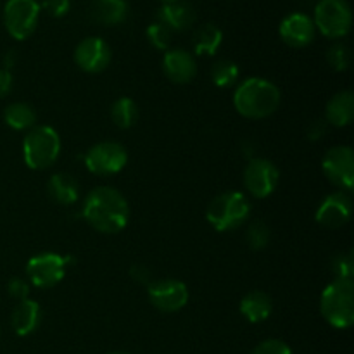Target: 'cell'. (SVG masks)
<instances>
[{
    "label": "cell",
    "mask_w": 354,
    "mask_h": 354,
    "mask_svg": "<svg viewBox=\"0 0 354 354\" xmlns=\"http://www.w3.org/2000/svg\"><path fill=\"white\" fill-rule=\"evenodd\" d=\"M223 41V31L213 23H206L194 33V50L199 55H214Z\"/></svg>",
    "instance_id": "cell-23"
},
{
    "label": "cell",
    "mask_w": 354,
    "mask_h": 354,
    "mask_svg": "<svg viewBox=\"0 0 354 354\" xmlns=\"http://www.w3.org/2000/svg\"><path fill=\"white\" fill-rule=\"evenodd\" d=\"M3 121L16 131L31 130L37 124V113L26 102H12L3 109Z\"/></svg>",
    "instance_id": "cell-24"
},
{
    "label": "cell",
    "mask_w": 354,
    "mask_h": 354,
    "mask_svg": "<svg viewBox=\"0 0 354 354\" xmlns=\"http://www.w3.org/2000/svg\"><path fill=\"white\" fill-rule=\"evenodd\" d=\"M37 0H7L3 6V26L14 40H26L35 33L40 19Z\"/></svg>",
    "instance_id": "cell-8"
},
{
    "label": "cell",
    "mask_w": 354,
    "mask_h": 354,
    "mask_svg": "<svg viewBox=\"0 0 354 354\" xmlns=\"http://www.w3.org/2000/svg\"><path fill=\"white\" fill-rule=\"evenodd\" d=\"M40 9L50 14L52 17H64L71 9V2L69 0H44Z\"/></svg>",
    "instance_id": "cell-33"
},
{
    "label": "cell",
    "mask_w": 354,
    "mask_h": 354,
    "mask_svg": "<svg viewBox=\"0 0 354 354\" xmlns=\"http://www.w3.org/2000/svg\"><path fill=\"white\" fill-rule=\"evenodd\" d=\"M251 216V204L242 192H223L214 197L206 209V218L218 232L235 230Z\"/></svg>",
    "instance_id": "cell-5"
},
{
    "label": "cell",
    "mask_w": 354,
    "mask_h": 354,
    "mask_svg": "<svg viewBox=\"0 0 354 354\" xmlns=\"http://www.w3.org/2000/svg\"><path fill=\"white\" fill-rule=\"evenodd\" d=\"M351 197L344 190H339V192L330 194V196H327L322 201V204L317 209V214H315V220L324 228L335 230V228L344 227L351 220Z\"/></svg>",
    "instance_id": "cell-14"
},
{
    "label": "cell",
    "mask_w": 354,
    "mask_h": 354,
    "mask_svg": "<svg viewBox=\"0 0 354 354\" xmlns=\"http://www.w3.org/2000/svg\"><path fill=\"white\" fill-rule=\"evenodd\" d=\"M41 322V308L38 306V303L31 301L30 297L24 301H19L16 304V308L12 310L10 315V325H12V330L16 332L19 337H26L31 335L38 327H40Z\"/></svg>",
    "instance_id": "cell-18"
},
{
    "label": "cell",
    "mask_w": 354,
    "mask_h": 354,
    "mask_svg": "<svg viewBox=\"0 0 354 354\" xmlns=\"http://www.w3.org/2000/svg\"><path fill=\"white\" fill-rule=\"evenodd\" d=\"M234 106L248 120H265L280 106V90L265 78H248L235 88Z\"/></svg>",
    "instance_id": "cell-2"
},
{
    "label": "cell",
    "mask_w": 354,
    "mask_h": 354,
    "mask_svg": "<svg viewBox=\"0 0 354 354\" xmlns=\"http://www.w3.org/2000/svg\"><path fill=\"white\" fill-rule=\"evenodd\" d=\"M7 292L17 301L28 299V296H30V282L21 279V277H14V279H10L9 283H7Z\"/></svg>",
    "instance_id": "cell-32"
},
{
    "label": "cell",
    "mask_w": 354,
    "mask_h": 354,
    "mask_svg": "<svg viewBox=\"0 0 354 354\" xmlns=\"http://www.w3.org/2000/svg\"><path fill=\"white\" fill-rule=\"evenodd\" d=\"M248 244L249 248L254 249V251H263L266 245L270 244V239H272V232H270L268 225L261 220H256L249 225L248 228Z\"/></svg>",
    "instance_id": "cell-27"
},
{
    "label": "cell",
    "mask_w": 354,
    "mask_h": 354,
    "mask_svg": "<svg viewBox=\"0 0 354 354\" xmlns=\"http://www.w3.org/2000/svg\"><path fill=\"white\" fill-rule=\"evenodd\" d=\"M147 38L151 41V45L158 50H168L169 45H171V38H173V31L169 30L166 24L159 23L158 19L154 21L152 24H149L147 28Z\"/></svg>",
    "instance_id": "cell-28"
},
{
    "label": "cell",
    "mask_w": 354,
    "mask_h": 354,
    "mask_svg": "<svg viewBox=\"0 0 354 354\" xmlns=\"http://www.w3.org/2000/svg\"><path fill=\"white\" fill-rule=\"evenodd\" d=\"M85 166L90 173L99 176L116 175L127 166L128 152L120 142H99L85 154Z\"/></svg>",
    "instance_id": "cell-9"
},
{
    "label": "cell",
    "mask_w": 354,
    "mask_h": 354,
    "mask_svg": "<svg viewBox=\"0 0 354 354\" xmlns=\"http://www.w3.org/2000/svg\"><path fill=\"white\" fill-rule=\"evenodd\" d=\"M162 3H169V2H178V0H161Z\"/></svg>",
    "instance_id": "cell-38"
},
{
    "label": "cell",
    "mask_w": 354,
    "mask_h": 354,
    "mask_svg": "<svg viewBox=\"0 0 354 354\" xmlns=\"http://www.w3.org/2000/svg\"><path fill=\"white\" fill-rule=\"evenodd\" d=\"M14 64H16V52L10 50L3 55V69H7V71H9L10 68H14Z\"/></svg>",
    "instance_id": "cell-37"
},
{
    "label": "cell",
    "mask_w": 354,
    "mask_h": 354,
    "mask_svg": "<svg viewBox=\"0 0 354 354\" xmlns=\"http://www.w3.org/2000/svg\"><path fill=\"white\" fill-rule=\"evenodd\" d=\"M279 168L265 158L249 159L244 169L245 190L256 199H266L272 196L279 185Z\"/></svg>",
    "instance_id": "cell-10"
},
{
    "label": "cell",
    "mask_w": 354,
    "mask_h": 354,
    "mask_svg": "<svg viewBox=\"0 0 354 354\" xmlns=\"http://www.w3.org/2000/svg\"><path fill=\"white\" fill-rule=\"evenodd\" d=\"M111 47L100 37H86L76 45L75 62L82 71L97 75L111 64Z\"/></svg>",
    "instance_id": "cell-13"
},
{
    "label": "cell",
    "mask_w": 354,
    "mask_h": 354,
    "mask_svg": "<svg viewBox=\"0 0 354 354\" xmlns=\"http://www.w3.org/2000/svg\"><path fill=\"white\" fill-rule=\"evenodd\" d=\"M107 354H128V353H123V351H113V353H107Z\"/></svg>",
    "instance_id": "cell-39"
},
{
    "label": "cell",
    "mask_w": 354,
    "mask_h": 354,
    "mask_svg": "<svg viewBox=\"0 0 354 354\" xmlns=\"http://www.w3.org/2000/svg\"><path fill=\"white\" fill-rule=\"evenodd\" d=\"M313 23L324 37L344 38L353 26L351 6L348 0H320L315 7Z\"/></svg>",
    "instance_id": "cell-6"
},
{
    "label": "cell",
    "mask_w": 354,
    "mask_h": 354,
    "mask_svg": "<svg viewBox=\"0 0 354 354\" xmlns=\"http://www.w3.org/2000/svg\"><path fill=\"white\" fill-rule=\"evenodd\" d=\"M322 169L328 182L351 192L354 187V152L349 145H335L325 154Z\"/></svg>",
    "instance_id": "cell-11"
},
{
    "label": "cell",
    "mask_w": 354,
    "mask_h": 354,
    "mask_svg": "<svg viewBox=\"0 0 354 354\" xmlns=\"http://www.w3.org/2000/svg\"><path fill=\"white\" fill-rule=\"evenodd\" d=\"M71 263L73 258L69 256H61L57 252H40L26 263L28 282L38 289L55 287L64 279L66 268Z\"/></svg>",
    "instance_id": "cell-7"
},
{
    "label": "cell",
    "mask_w": 354,
    "mask_h": 354,
    "mask_svg": "<svg viewBox=\"0 0 354 354\" xmlns=\"http://www.w3.org/2000/svg\"><path fill=\"white\" fill-rule=\"evenodd\" d=\"M61 154V137L52 127H33L23 140V158L30 169L41 171L55 165Z\"/></svg>",
    "instance_id": "cell-4"
},
{
    "label": "cell",
    "mask_w": 354,
    "mask_h": 354,
    "mask_svg": "<svg viewBox=\"0 0 354 354\" xmlns=\"http://www.w3.org/2000/svg\"><path fill=\"white\" fill-rule=\"evenodd\" d=\"M327 59L335 71H346L351 64V52L344 44H334L328 48Z\"/></svg>",
    "instance_id": "cell-29"
},
{
    "label": "cell",
    "mask_w": 354,
    "mask_h": 354,
    "mask_svg": "<svg viewBox=\"0 0 354 354\" xmlns=\"http://www.w3.org/2000/svg\"><path fill=\"white\" fill-rule=\"evenodd\" d=\"M130 14L127 0H92L90 16L95 23L104 26H116L127 21Z\"/></svg>",
    "instance_id": "cell-19"
},
{
    "label": "cell",
    "mask_w": 354,
    "mask_h": 354,
    "mask_svg": "<svg viewBox=\"0 0 354 354\" xmlns=\"http://www.w3.org/2000/svg\"><path fill=\"white\" fill-rule=\"evenodd\" d=\"M324 133H325L324 121H315V123L310 127V131H308V137H310L311 140H318V138H320Z\"/></svg>",
    "instance_id": "cell-36"
},
{
    "label": "cell",
    "mask_w": 354,
    "mask_h": 354,
    "mask_svg": "<svg viewBox=\"0 0 354 354\" xmlns=\"http://www.w3.org/2000/svg\"><path fill=\"white\" fill-rule=\"evenodd\" d=\"M251 354H292V349L280 339H266V341L259 342Z\"/></svg>",
    "instance_id": "cell-31"
},
{
    "label": "cell",
    "mask_w": 354,
    "mask_h": 354,
    "mask_svg": "<svg viewBox=\"0 0 354 354\" xmlns=\"http://www.w3.org/2000/svg\"><path fill=\"white\" fill-rule=\"evenodd\" d=\"M10 90H12V75L7 69L0 68V99H3Z\"/></svg>",
    "instance_id": "cell-35"
},
{
    "label": "cell",
    "mask_w": 354,
    "mask_h": 354,
    "mask_svg": "<svg viewBox=\"0 0 354 354\" xmlns=\"http://www.w3.org/2000/svg\"><path fill=\"white\" fill-rule=\"evenodd\" d=\"M315 28L313 19L304 12H292L282 19L279 26V35L289 47L303 48L308 47L315 40Z\"/></svg>",
    "instance_id": "cell-15"
},
{
    "label": "cell",
    "mask_w": 354,
    "mask_h": 354,
    "mask_svg": "<svg viewBox=\"0 0 354 354\" xmlns=\"http://www.w3.org/2000/svg\"><path fill=\"white\" fill-rule=\"evenodd\" d=\"M162 71L169 82L185 85L196 78L197 62L185 48H168L162 57Z\"/></svg>",
    "instance_id": "cell-16"
},
{
    "label": "cell",
    "mask_w": 354,
    "mask_h": 354,
    "mask_svg": "<svg viewBox=\"0 0 354 354\" xmlns=\"http://www.w3.org/2000/svg\"><path fill=\"white\" fill-rule=\"evenodd\" d=\"M130 275L135 282L144 283V286H149L151 283V272H149L147 266L144 265H133L130 268Z\"/></svg>",
    "instance_id": "cell-34"
},
{
    "label": "cell",
    "mask_w": 354,
    "mask_h": 354,
    "mask_svg": "<svg viewBox=\"0 0 354 354\" xmlns=\"http://www.w3.org/2000/svg\"><path fill=\"white\" fill-rule=\"evenodd\" d=\"M149 299L162 313H176L189 303V289L182 280L162 279L147 286Z\"/></svg>",
    "instance_id": "cell-12"
},
{
    "label": "cell",
    "mask_w": 354,
    "mask_h": 354,
    "mask_svg": "<svg viewBox=\"0 0 354 354\" xmlns=\"http://www.w3.org/2000/svg\"><path fill=\"white\" fill-rule=\"evenodd\" d=\"M322 317L334 328L344 330L354 322V280L335 279L320 297Z\"/></svg>",
    "instance_id": "cell-3"
},
{
    "label": "cell",
    "mask_w": 354,
    "mask_h": 354,
    "mask_svg": "<svg viewBox=\"0 0 354 354\" xmlns=\"http://www.w3.org/2000/svg\"><path fill=\"white\" fill-rule=\"evenodd\" d=\"M111 120L121 130H128L133 127L138 120L137 102L130 97H120L111 106Z\"/></svg>",
    "instance_id": "cell-25"
},
{
    "label": "cell",
    "mask_w": 354,
    "mask_h": 354,
    "mask_svg": "<svg viewBox=\"0 0 354 354\" xmlns=\"http://www.w3.org/2000/svg\"><path fill=\"white\" fill-rule=\"evenodd\" d=\"M241 315L251 324H261V322L268 320L270 315L273 311V301L263 290H252V292L245 294L241 301Z\"/></svg>",
    "instance_id": "cell-20"
},
{
    "label": "cell",
    "mask_w": 354,
    "mask_h": 354,
    "mask_svg": "<svg viewBox=\"0 0 354 354\" xmlns=\"http://www.w3.org/2000/svg\"><path fill=\"white\" fill-rule=\"evenodd\" d=\"M47 192L54 203L71 206L78 201L80 185L75 176L68 175V173H55L47 182Z\"/></svg>",
    "instance_id": "cell-22"
},
{
    "label": "cell",
    "mask_w": 354,
    "mask_h": 354,
    "mask_svg": "<svg viewBox=\"0 0 354 354\" xmlns=\"http://www.w3.org/2000/svg\"><path fill=\"white\" fill-rule=\"evenodd\" d=\"M332 272L335 279H351L354 275L353 252H341L332 259Z\"/></svg>",
    "instance_id": "cell-30"
},
{
    "label": "cell",
    "mask_w": 354,
    "mask_h": 354,
    "mask_svg": "<svg viewBox=\"0 0 354 354\" xmlns=\"http://www.w3.org/2000/svg\"><path fill=\"white\" fill-rule=\"evenodd\" d=\"M241 71H239V66L235 62L228 61V59H221L216 61L211 68V80L216 86L220 88H230L237 83Z\"/></svg>",
    "instance_id": "cell-26"
},
{
    "label": "cell",
    "mask_w": 354,
    "mask_h": 354,
    "mask_svg": "<svg viewBox=\"0 0 354 354\" xmlns=\"http://www.w3.org/2000/svg\"><path fill=\"white\" fill-rule=\"evenodd\" d=\"M83 218L100 234H120L130 220V206L120 190L113 187H95L85 197Z\"/></svg>",
    "instance_id": "cell-1"
},
{
    "label": "cell",
    "mask_w": 354,
    "mask_h": 354,
    "mask_svg": "<svg viewBox=\"0 0 354 354\" xmlns=\"http://www.w3.org/2000/svg\"><path fill=\"white\" fill-rule=\"evenodd\" d=\"M196 9L192 7V3L183 2H169L162 3L161 9L158 10V21L159 23L166 24L171 31H185L196 23Z\"/></svg>",
    "instance_id": "cell-17"
},
{
    "label": "cell",
    "mask_w": 354,
    "mask_h": 354,
    "mask_svg": "<svg viewBox=\"0 0 354 354\" xmlns=\"http://www.w3.org/2000/svg\"><path fill=\"white\" fill-rule=\"evenodd\" d=\"M325 118L332 127L344 128L348 127L354 118V95L351 90L339 92L328 100Z\"/></svg>",
    "instance_id": "cell-21"
}]
</instances>
